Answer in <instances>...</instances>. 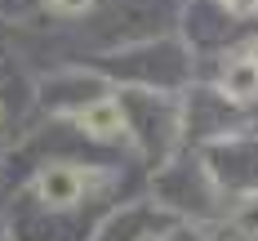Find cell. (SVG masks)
<instances>
[{
  "label": "cell",
  "mask_w": 258,
  "mask_h": 241,
  "mask_svg": "<svg viewBox=\"0 0 258 241\" xmlns=\"http://www.w3.org/2000/svg\"><path fill=\"white\" fill-rule=\"evenodd\" d=\"M80 183H85L80 170H72V165H49L36 179V192H40L45 206H72V201H80Z\"/></svg>",
  "instance_id": "1"
},
{
  "label": "cell",
  "mask_w": 258,
  "mask_h": 241,
  "mask_svg": "<svg viewBox=\"0 0 258 241\" xmlns=\"http://www.w3.org/2000/svg\"><path fill=\"white\" fill-rule=\"evenodd\" d=\"M80 130L94 134V138H120L125 134V116H120V103L116 99H98V103H89L80 112Z\"/></svg>",
  "instance_id": "2"
},
{
  "label": "cell",
  "mask_w": 258,
  "mask_h": 241,
  "mask_svg": "<svg viewBox=\"0 0 258 241\" xmlns=\"http://www.w3.org/2000/svg\"><path fill=\"white\" fill-rule=\"evenodd\" d=\"M223 89H227L232 99H254L258 94V67L249 58H232L227 72H223Z\"/></svg>",
  "instance_id": "3"
},
{
  "label": "cell",
  "mask_w": 258,
  "mask_h": 241,
  "mask_svg": "<svg viewBox=\"0 0 258 241\" xmlns=\"http://www.w3.org/2000/svg\"><path fill=\"white\" fill-rule=\"evenodd\" d=\"M236 223H240L245 232H258V197H249V201H245V210L236 214Z\"/></svg>",
  "instance_id": "4"
},
{
  "label": "cell",
  "mask_w": 258,
  "mask_h": 241,
  "mask_svg": "<svg viewBox=\"0 0 258 241\" xmlns=\"http://www.w3.org/2000/svg\"><path fill=\"white\" fill-rule=\"evenodd\" d=\"M45 5H49V9H58V14H85L94 0H45Z\"/></svg>",
  "instance_id": "5"
},
{
  "label": "cell",
  "mask_w": 258,
  "mask_h": 241,
  "mask_svg": "<svg viewBox=\"0 0 258 241\" xmlns=\"http://www.w3.org/2000/svg\"><path fill=\"white\" fill-rule=\"evenodd\" d=\"M223 9L236 18H249V14H258V0H223Z\"/></svg>",
  "instance_id": "6"
},
{
  "label": "cell",
  "mask_w": 258,
  "mask_h": 241,
  "mask_svg": "<svg viewBox=\"0 0 258 241\" xmlns=\"http://www.w3.org/2000/svg\"><path fill=\"white\" fill-rule=\"evenodd\" d=\"M249 63H254V67H258V45H254V50H249Z\"/></svg>",
  "instance_id": "7"
}]
</instances>
